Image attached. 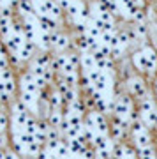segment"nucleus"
Here are the masks:
<instances>
[{
    "instance_id": "obj_1",
    "label": "nucleus",
    "mask_w": 157,
    "mask_h": 159,
    "mask_svg": "<svg viewBox=\"0 0 157 159\" xmlns=\"http://www.w3.org/2000/svg\"><path fill=\"white\" fill-rule=\"evenodd\" d=\"M132 64L136 69L145 71V73H152L157 67V51L152 46H143L141 50H138L132 55Z\"/></svg>"
},
{
    "instance_id": "obj_2",
    "label": "nucleus",
    "mask_w": 157,
    "mask_h": 159,
    "mask_svg": "<svg viewBox=\"0 0 157 159\" xmlns=\"http://www.w3.org/2000/svg\"><path fill=\"white\" fill-rule=\"evenodd\" d=\"M83 122H85V127L92 129L96 134H108V131H110V124H108L104 113L97 111V110L87 113V117H83Z\"/></svg>"
},
{
    "instance_id": "obj_3",
    "label": "nucleus",
    "mask_w": 157,
    "mask_h": 159,
    "mask_svg": "<svg viewBox=\"0 0 157 159\" xmlns=\"http://www.w3.org/2000/svg\"><path fill=\"white\" fill-rule=\"evenodd\" d=\"M32 4H34V11L37 16H48L53 20L60 18L62 9L56 6L55 0H32Z\"/></svg>"
},
{
    "instance_id": "obj_4",
    "label": "nucleus",
    "mask_w": 157,
    "mask_h": 159,
    "mask_svg": "<svg viewBox=\"0 0 157 159\" xmlns=\"http://www.w3.org/2000/svg\"><path fill=\"white\" fill-rule=\"evenodd\" d=\"M111 111L115 113V117L125 120V122H129L131 113L134 111V108H132V101H131L127 96H118L117 99H113Z\"/></svg>"
},
{
    "instance_id": "obj_5",
    "label": "nucleus",
    "mask_w": 157,
    "mask_h": 159,
    "mask_svg": "<svg viewBox=\"0 0 157 159\" xmlns=\"http://www.w3.org/2000/svg\"><path fill=\"white\" fill-rule=\"evenodd\" d=\"M12 122L11 125L12 127H16V129H21L23 131V125H25V122L28 120V117H30V111H28L25 106H23L20 101H16L14 104H12Z\"/></svg>"
},
{
    "instance_id": "obj_6",
    "label": "nucleus",
    "mask_w": 157,
    "mask_h": 159,
    "mask_svg": "<svg viewBox=\"0 0 157 159\" xmlns=\"http://www.w3.org/2000/svg\"><path fill=\"white\" fill-rule=\"evenodd\" d=\"M125 89L132 97H138V99L146 97V83L141 78H129L125 81Z\"/></svg>"
},
{
    "instance_id": "obj_7",
    "label": "nucleus",
    "mask_w": 157,
    "mask_h": 159,
    "mask_svg": "<svg viewBox=\"0 0 157 159\" xmlns=\"http://www.w3.org/2000/svg\"><path fill=\"white\" fill-rule=\"evenodd\" d=\"M20 87H21V92H28V94H32V96L39 97V94H41V89L37 87V83H35V78L30 73H25L21 78H20Z\"/></svg>"
},
{
    "instance_id": "obj_8",
    "label": "nucleus",
    "mask_w": 157,
    "mask_h": 159,
    "mask_svg": "<svg viewBox=\"0 0 157 159\" xmlns=\"http://www.w3.org/2000/svg\"><path fill=\"white\" fill-rule=\"evenodd\" d=\"M4 44H6L7 53H16L18 55L20 50H21V46L25 44V37H23L21 34H11L6 41H4Z\"/></svg>"
},
{
    "instance_id": "obj_9",
    "label": "nucleus",
    "mask_w": 157,
    "mask_h": 159,
    "mask_svg": "<svg viewBox=\"0 0 157 159\" xmlns=\"http://www.w3.org/2000/svg\"><path fill=\"white\" fill-rule=\"evenodd\" d=\"M127 125H129V122H125V120L118 119V117H115V119H113L111 125H110V131H111V136H113V140H115V142H118V140H122V138H123Z\"/></svg>"
},
{
    "instance_id": "obj_10",
    "label": "nucleus",
    "mask_w": 157,
    "mask_h": 159,
    "mask_svg": "<svg viewBox=\"0 0 157 159\" xmlns=\"http://www.w3.org/2000/svg\"><path fill=\"white\" fill-rule=\"evenodd\" d=\"M69 44H71V41H69V37L65 34H62V32H53L51 34V48H55L58 53L67 50Z\"/></svg>"
},
{
    "instance_id": "obj_11",
    "label": "nucleus",
    "mask_w": 157,
    "mask_h": 159,
    "mask_svg": "<svg viewBox=\"0 0 157 159\" xmlns=\"http://www.w3.org/2000/svg\"><path fill=\"white\" fill-rule=\"evenodd\" d=\"M92 55H94V62H96L97 71H102V73H110V71H111V67H113V58L111 57H104L99 51L92 53Z\"/></svg>"
},
{
    "instance_id": "obj_12",
    "label": "nucleus",
    "mask_w": 157,
    "mask_h": 159,
    "mask_svg": "<svg viewBox=\"0 0 157 159\" xmlns=\"http://www.w3.org/2000/svg\"><path fill=\"white\" fill-rule=\"evenodd\" d=\"M37 29H39V32L53 34V32H56V20L48 16H39L37 18Z\"/></svg>"
},
{
    "instance_id": "obj_13",
    "label": "nucleus",
    "mask_w": 157,
    "mask_h": 159,
    "mask_svg": "<svg viewBox=\"0 0 157 159\" xmlns=\"http://www.w3.org/2000/svg\"><path fill=\"white\" fill-rule=\"evenodd\" d=\"M69 150H71V157H81V154L87 150V143L81 140V138H74V140H69Z\"/></svg>"
},
{
    "instance_id": "obj_14",
    "label": "nucleus",
    "mask_w": 157,
    "mask_h": 159,
    "mask_svg": "<svg viewBox=\"0 0 157 159\" xmlns=\"http://www.w3.org/2000/svg\"><path fill=\"white\" fill-rule=\"evenodd\" d=\"M79 67L83 69V73H88L92 69H96V62H94V55L88 51H83L79 55Z\"/></svg>"
},
{
    "instance_id": "obj_15",
    "label": "nucleus",
    "mask_w": 157,
    "mask_h": 159,
    "mask_svg": "<svg viewBox=\"0 0 157 159\" xmlns=\"http://www.w3.org/2000/svg\"><path fill=\"white\" fill-rule=\"evenodd\" d=\"M34 51H35V43L25 41V44L21 46L18 57H20V60H30V58H34Z\"/></svg>"
},
{
    "instance_id": "obj_16",
    "label": "nucleus",
    "mask_w": 157,
    "mask_h": 159,
    "mask_svg": "<svg viewBox=\"0 0 157 159\" xmlns=\"http://www.w3.org/2000/svg\"><path fill=\"white\" fill-rule=\"evenodd\" d=\"M62 120H64V115H62L60 110H50V113H48V124H50L53 129L60 131Z\"/></svg>"
},
{
    "instance_id": "obj_17",
    "label": "nucleus",
    "mask_w": 157,
    "mask_h": 159,
    "mask_svg": "<svg viewBox=\"0 0 157 159\" xmlns=\"http://www.w3.org/2000/svg\"><path fill=\"white\" fill-rule=\"evenodd\" d=\"M62 104H64V99H62V96L58 94L56 89L51 94H48V106H50V110H60Z\"/></svg>"
},
{
    "instance_id": "obj_18",
    "label": "nucleus",
    "mask_w": 157,
    "mask_h": 159,
    "mask_svg": "<svg viewBox=\"0 0 157 159\" xmlns=\"http://www.w3.org/2000/svg\"><path fill=\"white\" fill-rule=\"evenodd\" d=\"M134 143H136V147H138V150L150 147L152 142H150V134H148V131H146V133H141V134H136V136H134Z\"/></svg>"
},
{
    "instance_id": "obj_19",
    "label": "nucleus",
    "mask_w": 157,
    "mask_h": 159,
    "mask_svg": "<svg viewBox=\"0 0 157 159\" xmlns=\"http://www.w3.org/2000/svg\"><path fill=\"white\" fill-rule=\"evenodd\" d=\"M16 7L23 16H28L30 12H34V4H32V0H18Z\"/></svg>"
},
{
    "instance_id": "obj_20",
    "label": "nucleus",
    "mask_w": 157,
    "mask_h": 159,
    "mask_svg": "<svg viewBox=\"0 0 157 159\" xmlns=\"http://www.w3.org/2000/svg\"><path fill=\"white\" fill-rule=\"evenodd\" d=\"M37 122H39V120L35 119L34 115H30V117H28V120L25 122V125H23V131H25L27 134L35 136V133H37Z\"/></svg>"
},
{
    "instance_id": "obj_21",
    "label": "nucleus",
    "mask_w": 157,
    "mask_h": 159,
    "mask_svg": "<svg viewBox=\"0 0 157 159\" xmlns=\"http://www.w3.org/2000/svg\"><path fill=\"white\" fill-rule=\"evenodd\" d=\"M35 44H39L43 48V51L51 48V34H46V32H39L37 35V41H35Z\"/></svg>"
},
{
    "instance_id": "obj_22",
    "label": "nucleus",
    "mask_w": 157,
    "mask_h": 159,
    "mask_svg": "<svg viewBox=\"0 0 157 159\" xmlns=\"http://www.w3.org/2000/svg\"><path fill=\"white\" fill-rule=\"evenodd\" d=\"M67 111H71V113H76V115H81L83 117L85 113V104L79 99H76V101H73L71 104H67Z\"/></svg>"
},
{
    "instance_id": "obj_23",
    "label": "nucleus",
    "mask_w": 157,
    "mask_h": 159,
    "mask_svg": "<svg viewBox=\"0 0 157 159\" xmlns=\"http://www.w3.org/2000/svg\"><path fill=\"white\" fill-rule=\"evenodd\" d=\"M138 159H157V157H155V150H154V147L150 145V147L138 150Z\"/></svg>"
},
{
    "instance_id": "obj_24",
    "label": "nucleus",
    "mask_w": 157,
    "mask_h": 159,
    "mask_svg": "<svg viewBox=\"0 0 157 159\" xmlns=\"http://www.w3.org/2000/svg\"><path fill=\"white\" fill-rule=\"evenodd\" d=\"M123 147H125V145H122V143H113V147H111V159H122Z\"/></svg>"
},
{
    "instance_id": "obj_25",
    "label": "nucleus",
    "mask_w": 157,
    "mask_h": 159,
    "mask_svg": "<svg viewBox=\"0 0 157 159\" xmlns=\"http://www.w3.org/2000/svg\"><path fill=\"white\" fill-rule=\"evenodd\" d=\"M67 55V62L73 66V67L79 69V55L78 53H65Z\"/></svg>"
},
{
    "instance_id": "obj_26",
    "label": "nucleus",
    "mask_w": 157,
    "mask_h": 159,
    "mask_svg": "<svg viewBox=\"0 0 157 159\" xmlns=\"http://www.w3.org/2000/svg\"><path fill=\"white\" fill-rule=\"evenodd\" d=\"M9 117H7V113H4V111H0V131H6L7 127H9Z\"/></svg>"
},
{
    "instance_id": "obj_27",
    "label": "nucleus",
    "mask_w": 157,
    "mask_h": 159,
    "mask_svg": "<svg viewBox=\"0 0 157 159\" xmlns=\"http://www.w3.org/2000/svg\"><path fill=\"white\" fill-rule=\"evenodd\" d=\"M122 159H138V154H136L131 147H123V156H122Z\"/></svg>"
},
{
    "instance_id": "obj_28",
    "label": "nucleus",
    "mask_w": 157,
    "mask_h": 159,
    "mask_svg": "<svg viewBox=\"0 0 157 159\" xmlns=\"http://www.w3.org/2000/svg\"><path fill=\"white\" fill-rule=\"evenodd\" d=\"M2 159H20L16 152H11V150H4V157Z\"/></svg>"
},
{
    "instance_id": "obj_29",
    "label": "nucleus",
    "mask_w": 157,
    "mask_h": 159,
    "mask_svg": "<svg viewBox=\"0 0 157 159\" xmlns=\"http://www.w3.org/2000/svg\"><path fill=\"white\" fill-rule=\"evenodd\" d=\"M134 20H136V21H143V20H145V12H143V11L140 9V11H138V12L134 14Z\"/></svg>"
},
{
    "instance_id": "obj_30",
    "label": "nucleus",
    "mask_w": 157,
    "mask_h": 159,
    "mask_svg": "<svg viewBox=\"0 0 157 159\" xmlns=\"http://www.w3.org/2000/svg\"><path fill=\"white\" fill-rule=\"evenodd\" d=\"M132 2H134L136 6H138V7L141 9V6H143V0H132Z\"/></svg>"
},
{
    "instance_id": "obj_31",
    "label": "nucleus",
    "mask_w": 157,
    "mask_h": 159,
    "mask_svg": "<svg viewBox=\"0 0 157 159\" xmlns=\"http://www.w3.org/2000/svg\"><path fill=\"white\" fill-rule=\"evenodd\" d=\"M155 48H157V39H155Z\"/></svg>"
}]
</instances>
